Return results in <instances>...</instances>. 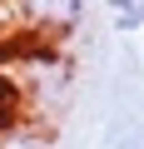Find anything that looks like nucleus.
I'll return each mask as SVG.
<instances>
[{"mask_svg":"<svg viewBox=\"0 0 144 149\" xmlns=\"http://www.w3.org/2000/svg\"><path fill=\"white\" fill-rule=\"evenodd\" d=\"M109 10H114L119 30H139L144 25V0H109Z\"/></svg>","mask_w":144,"mask_h":149,"instance_id":"2","label":"nucleus"},{"mask_svg":"<svg viewBox=\"0 0 144 149\" xmlns=\"http://www.w3.org/2000/svg\"><path fill=\"white\" fill-rule=\"evenodd\" d=\"M25 15L40 20L45 30H70L80 20V0H25Z\"/></svg>","mask_w":144,"mask_h":149,"instance_id":"1","label":"nucleus"}]
</instances>
